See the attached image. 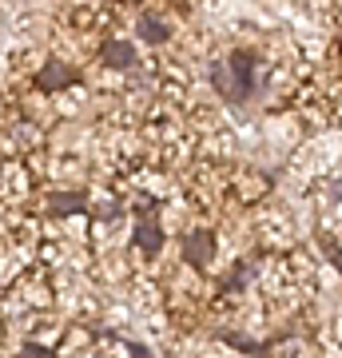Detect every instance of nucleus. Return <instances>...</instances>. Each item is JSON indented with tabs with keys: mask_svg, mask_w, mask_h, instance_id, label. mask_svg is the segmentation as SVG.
Here are the masks:
<instances>
[{
	"mask_svg": "<svg viewBox=\"0 0 342 358\" xmlns=\"http://www.w3.org/2000/svg\"><path fill=\"white\" fill-rule=\"evenodd\" d=\"M211 84H215V92L223 100H235V103L251 100L259 92V56L247 48L231 52L227 60L211 64Z\"/></svg>",
	"mask_w": 342,
	"mask_h": 358,
	"instance_id": "1",
	"label": "nucleus"
},
{
	"mask_svg": "<svg viewBox=\"0 0 342 358\" xmlns=\"http://www.w3.org/2000/svg\"><path fill=\"white\" fill-rule=\"evenodd\" d=\"M179 255L187 259V267L207 271L211 267V259H215V231H207V227L187 231V235L179 239Z\"/></svg>",
	"mask_w": 342,
	"mask_h": 358,
	"instance_id": "2",
	"label": "nucleus"
},
{
	"mask_svg": "<svg viewBox=\"0 0 342 358\" xmlns=\"http://www.w3.org/2000/svg\"><path fill=\"white\" fill-rule=\"evenodd\" d=\"M100 60L108 68H115V72H127V68H136V60H140V52H136V44L127 36H108L100 48Z\"/></svg>",
	"mask_w": 342,
	"mask_h": 358,
	"instance_id": "3",
	"label": "nucleus"
},
{
	"mask_svg": "<svg viewBox=\"0 0 342 358\" xmlns=\"http://www.w3.org/2000/svg\"><path fill=\"white\" fill-rule=\"evenodd\" d=\"M36 84L44 92H64V88L76 84V68H68L64 60H48V64L36 72Z\"/></svg>",
	"mask_w": 342,
	"mask_h": 358,
	"instance_id": "4",
	"label": "nucleus"
},
{
	"mask_svg": "<svg viewBox=\"0 0 342 358\" xmlns=\"http://www.w3.org/2000/svg\"><path fill=\"white\" fill-rule=\"evenodd\" d=\"M136 247H140L148 259H155L164 251V227H159L155 219H140V223H136Z\"/></svg>",
	"mask_w": 342,
	"mask_h": 358,
	"instance_id": "5",
	"label": "nucleus"
},
{
	"mask_svg": "<svg viewBox=\"0 0 342 358\" xmlns=\"http://www.w3.org/2000/svg\"><path fill=\"white\" fill-rule=\"evenodd\" d=\"M136 32H140V40H148V44H164V40L171 36V28H167L155 13H140V20H136Z\"/></svg>",
	"mask_w": 342,
	"mask_h": 358,
	"instance_id": "6",
	"label": "nucleus"
},
{
	"mask_svg": "<svg viewBox=\"0 0 342 358\" xmlns=\"http://www.w3.org/2000/svg\"><path fill=\"white\" fill-rule=\"evenodd\" d=\"M84 207H88V195H80V192H64L48 199L52 215H72V211H84Z\"/></svg>",
	"mask_w": 342,
	"mask_h": 358,
	"instance_id": "7",
	"label": "nucleus"
},
{
	"mask_svg": "<svg viewBox=\"0 0 342 358\" xmlns=\"http://www.w3.org/2000/svg\"><path fill=\"white\" fill-rule=\"evenodd\" d=\"M318 247H322V251H327V259L342 271V243H339V239H334V235H327V231H318Z\"/></svg>",
	"mask_w": 342,
	"mask_h": 358,
	"instance_id": "8",
	"label": "nucleus"
},
{
	"mask_svg": "<svg viewBox=\"0 0 342 358\" xmlns=\"http://www.w3.org/2000/svg\"><path fill=\"white\" fill-rule=\"evenodd\" d=\"M330 192H334V199H342V179H334V183H330Z\"/></svg>",
	"mask_w": 342,
	"mask_h": 358,
	"instance_id": "9",
	"label": "nucleus"
}]
</instances>
